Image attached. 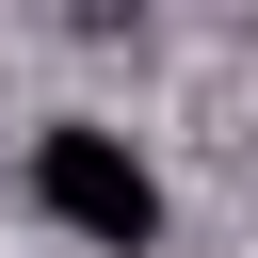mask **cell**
<instances>
[{"label": "cell", "instance_id": "6da1fadb", "mask_svg": "<svg viewBox=\"0 0 258 258\" xmlns=\"http://www.w3.org/2000/svg\"><path fill=\"white\" fill-rule=\"evenodd\" d=\"M32 210H48L64 242H97V258H145V242H161V177H145V145L97 129V113L32 129Z\"/></svg>", "mask_w": 258, "mask_h": 258}]
</instances>
